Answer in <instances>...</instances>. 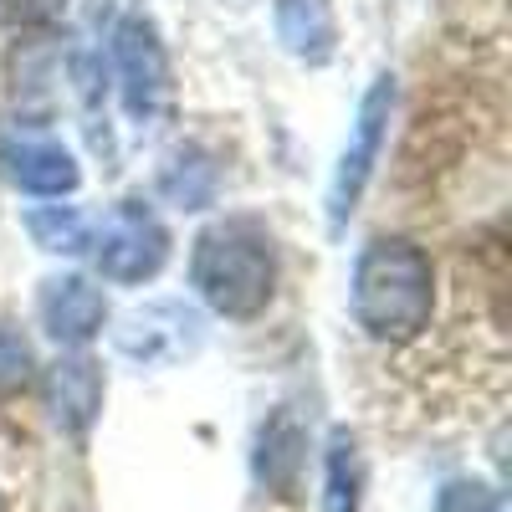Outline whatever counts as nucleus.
Wrapping results in <instances>:
<instances>
[{
	"instance_id": "obj_8",
	"label": "nucleus",
	"mask_w": 512,
	"mask_h": 512,
	"mask_svg": "<svg viewBox=\"0 0 512 512\" xmlns=\"http://www.w3.org/2000/svg\"><path fill=\"white\" fill-rule=\"evenodd\" d=\"M41 395H47V410L57 420V431L82 441L93 431V420L103 410V369L88 354H62L47 374H41Z\"/></svg>"
},
{
	"instance_id": "obj_12",
	"label": "nucleus",
	"mask_w": 512,
	"mask_h": 512,
	"mask_svg": "<svg viewBox=\"0 0 512 512\" xmlns=\"http://www.w3.org/2000/svg\"><path fill=\"white\" fill-rule=\"evenodd\" d=\"M303 451H308L303 425L292 415H272L262 441H256V477H262V487L277 497H292L297 477H303Z\"/></svg>"
},
{
	"instance_id": "obj_1",
	"label": "nucleus",
	"mask_w": 512,
	"mask_h": 512,
	"mask_svg": "<svg viewBox=\"0 0 512 512\" xmlns=\"http://www.w3.org/2000/svg\"><path fill=\"white\" fill-rule=\"evenodd\" d=\"M436 267L410 236H379L354 267V318L374 344H410L431 328Z\"/></svg>"
},
{
	"instance_id": "obj_5",
	"label": "nucleus",
	"mask_w": 512,
	"mask_h": 512,
	"mask_svg": "<svg viewBox=\"0 0 512 512\" xmlns=\"http://www.w3.org/2000/svg\"><path fill=\"white\" fill-rule=\"evenodd\" d=\"M390 113H395V77L379 72L369 82V93L359 103V118H354V134L344 144V154H338V169H333V185H328V221L344 226L369 180H374V164H379V149H384V134H390Z\"/></svg>"
},
{
	"instance_id": "obj_9",
	"label": "nucleus",
	"mask_w": 512,
	"mask_h": 512,
	"mask_svg": "<svg viewBox=\"0 0 512 512\" xmlns=\"http://www.w3.org/2000/svg\"><path fill=\"white\" fill-rule=\"evenodd\" d=\"M0 175L31 195H72L82 185L72 149H62L57 139H31V134L0 139Z\"/></svg>"
},
{
	"instance_id": "obj_2",
	"label": "nucleus",
	"mask_w": 512,
	"mask_h": 512,
	"mask_svg": "<svg viewBox=\"0 0 512 512\" xmlns=\"http://www.w3.org/2000/svg\"><path fill=\"white\" fill-rule=\"evenodd\" d=\"M190 287L200 292V303L221 318H256L267 313L277 292V246L272 231L251 216L216 221L195 236L190 251Z\"/></svg>"
},
{
	"instance_id": "obj_17",
	"label": "nucleus",
	"mask_w": 512,
	"mask_h": 512,
	"mask_svg": "<svg viewBox=\"0 0 512 512\" xmlns=\"http://www.w3.org/2000/svg\"><path fill=\"white\" fill-rule=\"evenodd\" d=\"M72 6V0H0V11H6L11 26H52L62 11Z\"/></svg>"
},
{
	"instance_id": "obj_14",
	"label": "nucleus",
	"mask_w": 512,
	"mask_h": 512,
	"mask_svg": "<svg viewBox=\"0 0 512 512\" xmlns=\"http://www.w3.org/2000/svg\"><path fill=\"white\" fill-rule=\"evenodd\" d=\"M26 231L47 256H82L93 241V221L82 216L77 205H31Z\"/></svg>"
},
{
	"instance_id": "obj_10",
	"label": "nucleus",
	"mask_w": 512,
	"mask_h": 512,
	"mask_svg": "<svg viewBox=\"0 0 512 512\" xmlns=\"http://www.w3.org/2000/svg\"><path fill=\"white\" fill-rule=\"evenodd\" d=\"M277 41L297 57V62H308V67H323L333 62L338 52V16L328 0H277Z\"/></svg>"
},
{
	"instance_id": "obj_15",
	"label": "nucleus",
	"mask_w": 512,
	"mask_h": 512,
	"mask_svg": "<svg viewBox=\"0 0 512 512\" xmlns=\"http://www.w3.org/2000/svg\"><path fill=\"white\" fill-rule=\"evenodd\" d=\"M36 369V354H31V338L16 328V323H0V400L16 395L21 384L31 379Z\"/></svg>"
},
{
	"instance_id": "obj_6",
	"label": "nucleus",
	"mask_w": 512,
	"mask_h": 512,
	"mask_svg": "<svg viewBox=\"0 0 512 512\" xmlns=\"http://www.w3.org/2000/svg\"><path fill=\"white\" fill-rule=\"evenodd\" d=\"M205 323L195 308L185 303H149L139 313H128L118 328V354L134 359L144 369H164V364H180L200 349Z\"/></svg>"
},
{
	"instance_id": "obj_16",
	"label": "nucleus",
	"mask_w": 512,
	"mask_h": 512,
	"mask_svg": "<svg viewBox=\"0 0 512 512\" xmlns=\"http://www.w3.org/2000/svg\"><path fill=\"white\" fill-rule=\"evenodd\" d=\"M436 512H497V492L487 482H446L436 497Z\"/></svg>"
},
{
	"instance_id": "obj_11",
	"label": "nucleus",
	"mask_w": 512,
	"mask_h": 512,
	"mask_svg": "<svg viewBox=\"0 0 512 512\" xmlns=\"http://www.w3.org/2000/svg\"><path fill=\"white\" fill-rule=\"evenodd\" d=\"M159 190L169 205H180V210H205V205H216V190H221V164L210 149L200 144H180L175 154L164 159L159 169Z\"/></svg>"
},
{
	"instance_id": "obj_13",
	"label": "nucleus",
	"mask_w": 512,
	"mask_h": 512,
	"mask_svg": "<svg viewBox=\"0 0 512 512\" xmlns=\"http://www.w3.org/2000/svg\"><path fill=\"white\" fill-rule=\"evenodd\" d=\"M364 502V456L359 441L349 431L328 436V456H323V512H359Z\"/></svg>"
},
{
	"instance_id": "obj_3",
	"label": "nucleus",
	"mask_w": 512,
	"mask_h": 512,
	"mask_svg": "<svg viewBox=\"0 0 512 512\" xmlns=\"http://www.w3.org/2000/svg\"><path fill=\"white\" fill-rule=\"evenodd\" d=\"M93 262L108 282L118 287H144L164 272L169 262V226L159 210L144 200H118L108 216L93 226Z\"/></svg>"
},
{
	"instance_id": "obj_7",
	"label": "nucleus",
	"mask_w": 512,
	"mask_h": 512,
	"mask_svg": "<svg viewBox=\"0 0 512 512\" xmlns=\"http://www.w3.org/2000/svg\"><path fill=\"white\" fill-rule=\"evenodd\" d=\"M36 318H41V328H47L62 349H82L88 338L103 333V323H108V297H103L98 282L77 277V272H62V277L41 282Z\"/></svg>"
},
{
	"instance_id": "obj_4",
	"label": "nucleus",
	"mask_w": 512,
	"mask_h": 512,
	"mask_svg": "<svg viewBox=\"0 0 512 512\" xmlns=\"http://www.w3.org/2000/svg\"><path fill=\"white\" fill-rule=\"evenodd\" d=\"M113 72H118V98L128 108L139 128H154L169 113V98H175V82H169V52L159 26L134 11L113 26Z\"/></svg>"
}]
</instances>
